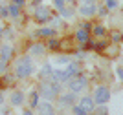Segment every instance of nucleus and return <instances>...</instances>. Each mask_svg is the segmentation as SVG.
I'll return each instance as SVG.
<instances>
[{"label": "nucleus", "mask_w": 123, "mask_h": 115, "mask_svg": "<svg viewBox=\"0 0 123 115\" xmlns=\"http://www.w3.org/2000/svg\"><path fill=\"white\" fill-rule=\"evenodd\" d=\"M11 106H22L24 104V91H13L9 95Z\"/></svg>", "instance_id": "13"}, {"label": "nucleus", "mask_w": 123, "mask_h": 115, "mask_svg": "<svg viewBox=\"0 0 123 115\" xmlns=\"http://www.w3.org/2000/svg\"><path fill=\"white\" fill-rule=\"evenodd\" d=\"M66 2H74V0H66Z\"/></svg>", "instance_id": "40"}, {"label": "nucleus", "mask_w": 123, "mask_h": 115, "mask_svg": "<svg viewBox=\"0 0 123 115\" xmlns=\"http://www.w3.org/2000/svg\"><path fill=\"white\" fill-rule=\"evenodd\" d=\"M83 29L88 31V29H92V27H90V24H88V22H85V24H83Z\"/></svg>", "instance_id": "35"}, {"label": "nucleus", "mask_w": 123, "mask_h": 115, "mask_svg": "<svg viewBox=\"0 0 123 115\" xmlns=\"http://www.w3.org/2000/svg\"><path fill=\"white\" fill-rule=\"evenodd\" d=\"M55 35V29L53 27H41L39 31H35L33 37H53Z\"/></svg>", "instance_id": "16"}, {"label": "nucleus", "mask_w": 123, "mask_h": 115, "mask_svg": "<svg viewBox=\"0 0 123 115\" xmlns=\"http://www.w3.org/2000/svg\"><path fill=\"white\" fill-rule=\"evenodd\" d=\"M33 71H35V66H33V60L30 57H20L17 60V68H15L17 79H28L33 75Z\"/></svg>", "instance_id": "2"}, {"label": "nucleus", "mask_w": 123, "mask_h": 115, "mask_svg": "<svg viewBox=\"0 0 123 115\" xmlns=\"http://www.w3.org/2000/svg\"><path fill=\"white\" fill-rule=\"evenodd\" d=\"M2 7H4V5H2V4H0V13H2Z\"/></svg>", "instance_id": "39"}, {"label": "nucleus", "mask_w": 123, "mask_h": 115, "mask_svg": "<svg viewBox=\"0 0 123 115\" xmlns=\"http://www.w3.org/2000/svg\"><path fill=\"white\" fill-rule=\"evenodd\" d=\"M2 33H4V27H2V26H0V37H2Z\"/></svg>", "instance_id": "37"}, {"label": "nucleus", "mask_w": 123, "mask_h": 115, "mask_svg": "<svg viewBox=\"0 0 123 115\" xmlns=\"http://www.w3.org/2000/svg\"><path fill=\"white\" fill-rule=\"evenodd\" d=\"M30 53H31V55H35V57H42L44 53H46V46L41 44V42H39V44H33L30 48Z\"/></svg>", "instance_id": "14"}, {"label": "nucleus", "mask_w": 123, "mask_h": 115, "mask_svg": "<svg viewBox=\"0 0 123 115\" xmlns=\"http://www.w3.org/2000/svg\"><path fill=\"white\" fill-rule=\"evenodd\" d=\"M79 15H83V16L96 15V4L94 2H83V5L79 7Z\"/></svg>", "instance_id": "10"}, {"label": "nucleus", "mask_w": 123, "mask_h": 115, "mask_svg": "<svg viewBox=\"0 0 123 115\" xmlns=\"http://www.w3.org/2000/svg\"><path fill=\"white\" fill-rule=\"evenodd\" d=\"M7 11H9V15L13 16V18H20V7H18V5H15V4H9Z\"/></svg>", "instance_id": "19"}, {"label": "nucleus", "mask_w": 123, "mask_h": 115, "mask_svg": "<svg viewBox=\"0 0 123 115\" xmlns=\"http://www.w3.org/2000/svg\"><path fill=\"white\" fill-rule=\"evenodd\" d=\"M119 38H121V37H119V35H118V33H114V35H112V40H114V42H118V40H119Z\"/></svg>", "instance_id": "33"}, {"label": "nucleus", "mask_w": 123, "mask_h": 115, "mask_svg": "<svg viewBox=\"0 0 123 115\" xmlns=\"http://www.w3.org/2000/svg\"><path fill=\"white\" fill-rule=\"evenodd\" d=\"M74 15H75V9H74V7H62L61 9V16L62 18H72Z\"/></svg>", "instance_id": "20"}, {"label": "nucleus", "mask_w": 123, "mask_h": 115, "mask_svg": "<svg viewBox=\"0 0 123 115\" xmlns=\"http://www.w3.org/2000/svg\"><path fill=\"white\" fill-rule=\"evenodd\" d=\"M66 75H68V79H70V77H75V75H79V73H81V64H79V62H72V60H70V62H68L66 64Z\"/></svg>", "instance_id": "12"}, {"label": "nucleus", "mask_w": 123, "mask_h": 115, "mask_svg": "<svg viewBox=\"0 0 123 115\" xmlns=\"http://www.w3.org/2000/svg\"><path fill=\"white\" fill-rule=\"evenodd\" d=\"M121 37H123V29H121Z\"/></svg>", "instance_id": "41"}, {"label": "nucleus", "mask_w": 123, "mask_h": 115, "mask_svg": "<svg viewBox=\"0 0 123 115\" xmlns=\"http://www.w3.org/2000/svg\"><path fill=\"white\" fill-rule=\"evenodd\" d=\"M61 88H62V84H59V82H53L50 79H41V84H39L37 91H39V97H42L46 100H53L59 95Z\"/></svg>", "instance_id": "1"}, {"label": "nucleus", "mask_w": 123, "mask_h": 115, "mask_svg": "<svg viewBox=\"0 0 123 115\" xmlns=\"http://www.w3.org/2000/svg\"><path fill=\"white\" fill-rule=\"evenodd\" d=\"M50 80H53V82H59V84H66L68 80V75L64 70H51V75H50Z\"/></svg>", "instance_id": "7"}, {"label": "nucleus", "mask_w": 123, "mask_h": 115, "mask_svg": "<svg viewBox=\"0 0 123 115\" xmlns=\"http://www.w3.org/2000/svg\"><path fill=\"white\" fill-rule=\"evenodd\" d=\"M11 4H15V5H18V7H22V5L26 4V0H11Z\"/></svg>", "instance_id": "29"}, {"label": "nucleus", "mask_w": 123, "mask_h": 115, "mask_svg": "<svg viewBox=\"0 0 123 115\" xmlns=\"http://www.w3.org/2000/svg\"><path fill=\"white\" fill-rule=\"evenodd\" d=\"M94 100H96V104H107L110 100V90L107 86H98L94 90Z\"/></svg>", "instance_id": "4"}, {"label": "nucleus", "mask_w": 123, "mask_h": 115, "mask_svg": "<svg viewBox=\"0 0 123 115\" xmlns=\"http://www.w3.org/2000/svg\"><path fill=\"white\" fill-rule=\"evenodd\" d=\"M72 111H74V113H77V115H85V113H86L81 104H79V106H72Z\"/></svg>", "instance_id": "24"}, {"label": "nucleus", "mask_w": 123, "mask_h": 115, "mask_svg": "<svg viewBox=\"0 0 123 115\" xmlns=\"http://www.w3.org/2000/svg\"><path fill=\"white\" fill-rule=\"evenodd\" d=\"M4 100H6V97H4V93H2V91H0V106L4 104Z\"/></svg>", "instance_id": "34"}, {"label": "nucleus", "mask_w": 123, "mask_h": 115, "mask_svg": "<svg viewBox=\"0 0 123 115\" xmlns=\"http://www.w3.org/2000/svg\"><path fill=\"white\" fill-rule=\"evenodd\" d=\"M118 5H119L118 0H107V9H116Z\"/></svg>", "instance_id": "25"}, {"label": "nucleus", "mask_w": 123, "mask_h": 115, "mask_svg": "<svg viewBox=\"0 0 123 115\" xmlns=\"http://www.w3.org/2000/svg\"><path fill=\"white\" fill-rule=\"evenodd\" d=\"M94 111H96V113H101V115L108 113V110L105 108V106H99V108H94Z\"/></svg>", "instance_id": "28"}, {"label": "nucleus", "mask_w": 123, "mask_h": 115, "mask_svg": "<svg viewBox=\"0 0 123 115\" xmlns=\"http://www.w3.org/2000/svg\"><path fill=\"white\" fill-rule=\"evenodd\" d=\"M116 73H118V77L123 80V68H118V70H116Z\"/></svg>", "instance_id": "32"}, {"label": "nucleus", "mask_w": 123, "mask_h": 115, "mask_svg": "<svg viewBox=\"0 0 123 115\" xmlns=\"http://www.w3.org/2000/svg\"><path fill=\"white\" fill-rule=\"evenodd\" d=\"M68 62H70V57H68V55H61V57H57V64L66 66Z\"/></svg>", "instance_id": "23"}, {"label": "nucleus", "mask_w": 123, "mask_h": 115, "mask_svg": "<svg viewBox=\"0 0 123 115\" xmlns=\"http://www.w3.org/2000/svg\"><path fill=\"white\" fill-rule=\"evenodd\" d=\"M51 70H53V66H51L50 62H44V66H42L41 71H39V77H41V79H50Z\"/></svg>", "instance_id": "15"}, {"label": "nucleus", "mask_w": 123, "mask_h": 115, "mask_svg": "<svg viewBox=\"0 0 123 115\" xmlns=\"http://www.w3.org/2000/svg\"><path fill=\"white\" fill-rule=\"evenodd\" d=\"M48 48H50V49H53V51H57L59 48H61V42H59L57 38H50V42H48Z\"/></svg>", "instance_id": "22"}, {"label": "nucleus", "mask_w": 123, "mask_h": 115, "mask_svg": "<svg viewBox=\"0 0 123 115\" xmlns=\"http://www.w3.org/2000/svg\"><path fill=\"white\" fill-rule=\"evenodd\" d=\"M96 13H98L99 16H107V7H101V5H98V7H96Z\"/></svg>", "instance_id": "27"}, {"label": "nucleus", "mask_w": 123, "mask_h": 115, "mask_svg": "<svg viewBox=\"0 0 123 115\" xmlns=\"http://www.w3.org/2000/svg\"><path fill=\"white\" fill-rule=\"evenodd\" d=\"M83 2H94V0H83Z\"/></svg>", "instance_id": "38"}, {"label": "nucleus", "mask_w": 123, "mask_h": 115, "mask_svg": "<svg viewBox=\"0 0 123 115\" xmlns=\"http://www.w3.org/2000/svg\"><path fill=\"white\" fill-rule=\"evenodd\" d=\"M35 110L39 111V113H44V115H51V113H55V106L51 104L50 100H46V99H44V102H39Z\"/></svg>", "instance_id": "8"}, {"label": "nucleus", "mask_w": 123, "mask_h": 115, "mask_svg": "<svg viewBox=\"0 0 123 115\" xmlns=\"http://www.w3.org/2000/svg\"><path fill=\"white\" fill-rule=\"evenodd\" d=\"M92 33L98 37V38H101V37L105 35V27H103V26H94V27H92Z\"/></svg>", "instance_id": "21"}, {"label": "nucleus", "mask_w": 123, "mask_h": 115, "mask_svg": "<svg viewBox=\"0 0 123 115\" xmlns=\"http://www.w3.org/2000/svg\"><path fill=\"white\" fill-rule=\"evenodd\" d=\"M66 84H68V90H70V91L79 93V91H83L88 86V79L79 73V75H75V77H70V79L66 80Z\"/></svg>", "instance_id": "3"}, {"label": "nucleus", "mask_w": 123, "mask_h": 115, "mask_svg": "<svg viewBox=\"0 0 123 115\" xmlns=\"http://www.w3.org/2000/svg\"><path fill=\"white\" fill-rule=\"evenodd\" d=\"M35 20L39 22V24H44V22H48V20L51 18V9L48 7V5H37L35 7Z\"/></svg>", "instance_id": "5"}, {"label": "nucleus", "mask_w": 123, "mask_h": 115, "mask_svg": "<svg viewBox=\"0 0 123 115\" xmlns=\"http://www.w3.org/2000/svg\"><path fill=\"white\" fill-rule=\"evenodd\" d=\"M2 35H4L6 38H11V37H13V31H11V29H4V33H2Z\"/></svg>", "instance_id": "30"}, {"label": "nucleus", "mask_w": 123, "mask_h": 115, "mask_svg": "<svg viewBox=\"0 0 123 115\" xmlns=\"http://www.w3.org/2000/svg\"><path fill=\"white\" fill-rule=\"evenodd\" d=\"M11 57H13V48H11L9 44H4L0 48V62H2V64H7L11 60Z\"/></svg>", "instance_id": "9"}, {"label": "nucleus", "mask_w": 123, "mask_h": 115, "mask_svg": "<svg viewBox=\"0 0 123 115\" xmlns=\"http://www.w3.org/2000/svg\"><path fill=\"white\" fill-rule=\"evenodd\" d=\"M75 38H77V42H81V44H85L88 38H90V35H88V31L86 29H77V33H75Z\"/></svg>", "instance_id": "17"}, {"label": "nucleus", "mask_w": 123, "mask_h": 115, "mask_svg": "<svg viewBox=\"0 0 123 115\" xmlns=\"http://www.w3.org/2000/svg\"><path fill=\"white\" fill-rule=\"evenodd\" d=\"M41 2H42V0H33V5H35V7H37V5L41 4Z\"/></svg>", "instance_id": "36"}, {"label": "nucleus", "mask_w": 123, "mask_h": 115, "mask_svg": "<svg viewBox=\"0 0 123 115\" xmlns=\"http://www.w3.org/2000/svg\"><path fill=\"white\" fill-rule=\"evenodd\" d=\"M79 104L85 108V111L86 113H92L94 111V108H96V100H94V97H81V100H79Z\"/></svg>", "instance_id": "11"}, {"label": "nucleus", "mask_w": 123, "mask_h": 115, "mask_svg": "<svg viewBox=\"0 0 123 115\" xmlns=\"http://www.w3.org/2000/svg\"><path fill=\"white\" fill-rule=\"evenodd\" d=\"M64 2H66V0H53V7L61 11L62 7H64Z\"/></svg>", "instance_id": "26"}, {"label": "nucleus", "mask_w": 123, "mask_h": 115, "mask_svg": "<svg viewBox=\"0 0 123 115\" xmlns=\"http://www.w3.org/2000/svg\"><path fill=\"white\" fill-rule=\"evenodd\" d=\"M75 57H77V59H86V53L79 49V51H77V53H75Z\"/></svg>", "instance_id": "31"}, {"label": "nucleus", "mask_w": 123, "mask_h": 115, "mask_svg": "<svg viewBox=\"0 0 123 115\" xmlns=\"http://www.w3.org/2000/svg\"><path fill=\"white\" fill-rule=\"evenodd\" d=\"M37 104H39V91H31L30 93V108L35 110Z\"/></svg>", "instance_id": "18"}, {"label": "nucleus", "mask_w": 123, "mask_h": 115, "mask_svg": "<svg viewBox=\"0 0 123 115\" xmlns=\"http://www.w3.org/2000/svg\"><path fill=\"white\" fill-rule=\"evenodd\" d=\"M75 100H77V93H74V91L62 93V95L59 97V100H57V106H59L61 110H66V108H70V106L75 104Z\"/></svg>", "instance_id": "6"}]
</instances>
